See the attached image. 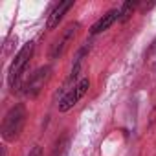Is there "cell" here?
Wrapping results in <instances>:
<instances>
[{
  "label": "cell",
  "instance_id": "7a4b0ae2",
  "mask_svg": "<svg viewBox=\"0 0 156 156\" xmlns=\"http://www.w3.org/2000/svg\"><path fill=\"white\" fill-rule=\"evenodd\" d=\"M33 50H35L33 42H28V44L15 55V59H13V62H11V66H9V72H8V83H9V87H15V85L19 83V79L22 77V73H24V70H26V66H28L31 55H33Z\"/></svg>",
  "mask_w": 156,
  "mask_h": 156
},
{
  "label": "cell",
  "instance_id": "30bf717a",
  "mask_svg": "<svg viewBox=\"0 0 156 156\" xmlns=\"http://www.w3.org/2000/svg\"><path fill=\"white\" fill-rule=\"evenodd\" d=\"M154 50H156V42H154Z\"/></svg>",
  "mask_w": 156,
  "mask_h": 156
},
{
  "label": "cell",
  "instance_id": "9c48e42d",
  "mask_svg": "<svg viewBox=\"0 0 156 156\" xmlns=\"http://www.w3.org/2000/svg\"><path fill=\"white\" fill-rule=\"evenodd\" d=\"M28 156H42V149H41V147H33V151H31Z\"/></svg>",
  "mask_w": 156,
  "mask_h": 156
},
{
  "label": "cell",
  "instance_id": "52a82bcc",
  "mask_svg": "<svg viewBox=\"0 0 156 156\" xmlns=\"http://www.w3.org/2000/svg\"><path fill=\"white\" fill-rule=\"evenodd\" d=\"M72 6H73V2H59V4L53 8V11L50 13L48 22H46V28H48V30L57 28V26H59V22H61V19L64 17V13H66Z\"/></svg>",
  "mask_w": 156,
  "mask_h": 156
},
{
  "label": "cell",
  "instance_id": "8992f818",
  "mask_svg": "<svg viewBox=\"0 0 156 156\" xmlns=\"http://www.w3.org/2000/svg\"><path fill=\"white\" fill-rule=\"evenodd\" d=\"M121 17V13H119V9H110L108 13H105L94 26H92V30H90V33L92 35H98V33H101V31H105V30H108L118 19Z\"/></svg>",
  "mask_w": 156,
  "mask_h": 156
},
{
  "label": "cell",
  "instance_id": "277c9868",
  "mask_svg": "<svg viewBox=\"0 0 156 156\" xmlns=\"http://www.w3.org/2000/svg\"><path fill=\"white\" fill-rule=\"evenodd\" d=\"M50 72H51V68L50 66H44V68H39L31 77H30V81L26 83V96H30V98H35L41 90H42V87H44V83H46V79L50 77Z\"/></svg>",
  "mask_w": 156,
  "mask_h": 156
},
{
  "label": "cell",
  "instance_id": "3957f363",
  "mask_svg": "<svg viewBox=\"0 0 156 156\" xmlns=\"http://www.w3.org/2000/svg\"><path fill=\"white\" fill-rule=\"evenodd\" d=\"M88 88H90V81H88V77H85V79H81L73 88H70V90L64 94V98L59 101V110H61V112H68L70 108H73V107L77 105V101H79V99L87 94Z\"/></svg>",
  "mask_w": 156,
  "mask_h": 156
},
{
  "label": "cell",
  "instance_id": "ba28073f",
  "mask_svg": "<svg viewBox=\"0 0 156 156\" xmlns=\"http://www.w3.org/2000/svg\"><path fill=\"white\" fill-rule=\"evenodd\" d=\"M134 6H136V2H125V4H123V8L119 9V13H121V19H123V20H125V19L132 13Z\"/></svg>",
  "mask_w": 156,
  "mask_h": 156
},
{
  "label": "cell",
  "instance_id": "5b68a950",
  "mask_svg": "<svg viewBox=\"0 0 156 156\" xmlns=\"http://www.w3.org/2000/svg\"><path fill=\"white\" fill-rule=\"evenodd\" d=\"M77 28H79L77 24H70V26H66V30L62 31L61 39H57V41L53 42V46H51V51H50V57H51V59H57L59 55H62V53H64V50L68 48V44L73 41Z\"/></svg>",
  "mask_w": 156,
  "mask_h": 156
},
{
  "label": "cell",
  "instance_id": "6da1fadb",
  "mask_svg": "<svg viewBox=\"0 0 156 156\" xmlns=\"http://www.w3.org/2000/svg\"><path fill=\"white\" fill-rule=\"evenodd\" d=\"M24 121H26V108L24 105H15L4 118V123H2V136L4 140L8 141H13L15 138H19L22 127H24Z\"/></svg>",
  "mask_w": 156,
  "mask_h": 156
}]
</instances>
